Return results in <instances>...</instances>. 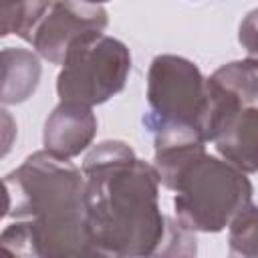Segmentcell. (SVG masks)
Returning a JSON list of instances; mask_svg holds the SVG:
<instances>
[{
    "mask_svg": "<svg viewBox=\"0 0 258 258\" xmlns=\"http://www.w3.org/2000/svg\"><path fill=\"white\" fill-rule=\"evenodd\" d=\"M85 218L97 256H191L194 230L159 210V173L131 145L109 139L85 161Z\"/></svg>",
    "mask_w": 258,
    "mask_h": 258,
    "instance_id": "cell-1",
    "label": "cell"
},
{
    "mask_svg": "<svg viewBox=\"0 0 258 258\" xmlns=\"http://www.w3.org/2000/svg\"><path fill=\"white\" fill-rule=\"evenodd\" d=\"M0 244L14 256H97L85 218V173L48 149L34 151L4 177Z\"/></svg>",
    "mask_w": 258,
    "mask_h": 258,
    "instance_id": "cell-2",
    "label": "cell"
},
{
    "mask_svg": "<svg viewBox=\"0 0 258 258\" xmlns=\"http://www.w3.org/2000/svg\"><path fill=\"white\" fill-rule=\"evenodd\" d=\"M175 194L177 220L194 230L216 234L230 226L236 214L252 202V183L242 169L208 151L187 161L167 185Z\"/></svg>",
    "mask_w": 258,
    "mask_h": 258,
    "instance_id": "cell-3",
    "label": "cell"
},
{
    "mask_svg": "<svg viewBox=\"0 0 258 258\" xmlns=\"http://www.w3.org/2000/svg\"><path fill=\"white\" fill-rule=\"evenodd\" d=\"M109 24L103 4L85 0H26L2 14V36L16 34L52 64H62L77 40Z\"/></svg>",
    "mask_w": 258,
    "mask_h": 258,
    "instance_id": "cell-4",
    "label": "cell"
},
{
    "mask_svg": "<svg viewBox=\"0 0 258 258\" xmlns=\"http://www.w3.org/2000/svg\"><path fill=\"white\" fill-rule=\"evenodd\" d=\"M131 73V52L125 42L105 32H91L69 50L56 77L60 101L103 105L123 91Z\"/></svg>",
    "mask_w": 258,
    "mask_h": 258,
    "instance_id": "cell-5",
    "label": "cell"
},
{
    "mask_svg": "<svg viewBox=\"0 0 258 258\" xmlns=\"http://www.w3.org/2000/svg\"><path fill=\"white\" fill-rule=\"evenodd\" d=\"M147 117L169 123L191 125L210 141L212 91L208 77L185 56L159 54L147 71Z\"/></svg>",
    "mask_w": 258,
    "mask_h": 258,
    "instance_id": "cell-6",
    "label": "cell"
},
{
    "mask_svg": "<svg viewBox=\"0 0 258 258\" xmlns=\"http://www.w3.org/2000/svg\"><path fill=\"white\" fill-rule=\"evenodd\" d=\"M97 135V115L93 107L73 101H60L44 121V149L58 157L73 159L81 155Z\"/></svg>",
    "mask_w": 258,
    "mask_h": 258,
    "instance_id": "cell-7",
    "label": "cell"
},
{
    "mask_svg": "<svg viewBox=\"0 0 258 258\" xmlns=\"http://www.w3.org/2000/svg\"><path fill=\"white\" fill-rule=\"evenodd\" d=\"M216 151L244 173L258 171V107L246 105L234 111L218 129Z\"/></svg>",
    "mask_w": 258,
    "mask_h": 258,
    "instance_id": "cell-8",
    "label": "cell"
},
{
    "mask_svg": "<svg viewBox=\"0 0 258 258\" xmlns=\"http://www.w3.org/2000/svg\"><path fill=\"white\" fill-rule=\"evenodd\" d=\"M40 60L34 50L6 46L2 50V103H24L38 87Z\"/></svg>",
    "mask_w": 258,
    "mask_h": 258,
    "instance_id": "cell-9",
    "label": "cell"
},
{
    "mask_svg": "<svg viewBox=\"0 0 258 258\" xmlns=\"http://www.w3.org/2000/svg\"><path fill=\"white\" fill-rule=\"evenodd\" d=\"M212 79L244 107L258 101V56L226 62L212 73Z\"/></svg>",
    "mask_w": 258,
    "mask_h": 258,
    "instance_id": "cell-10",
    "label": "cell"
},
{
    "mask_svg": "<svg viewBox=\"0 0 258 258\" xmlns=\"http://www.w3.org/2000/svg\"><path fill=\"white\" fill-rule=\"evenodd\" d=\"M230 256L258 258V206L246 204L228 226Z\"/></svg>",
    "mask_w": 258,
    "mask_h": 258,
    "instance_id": "cell-11",
    "label": "cell"
},
{
    "mask_svg": "<svg viewBox=\"0 0 258 258\" xmlns=\"http://www.w3.org/2000/svg\"><path fill=\"white\" fill-rule=\"evenodd\" d=\"M238 40L250 56H258V8L250 10L238 28Z\"/></svg>",
    "mask_w": 258,
    "mask_h": 258,
    "instance_id": "cell-12",
    "label": "cell"
},
{
    "mask_svg": "<svg viewBox=\"0 0 258 258\" xmlns=\"http://www.w3.org/2000/svg\"><path fill=\"white\" fill-rule=\"evenodd\" d=\"M24 2H26V0H2V14L16 10V8H18V6H22Z\"/></svg>",
    "mask_w": 258,
    "mask_h": 258,
    "instance_id": "cell-13",
    "label": "cell"
},
{
    "mask_svg": "<svg viewBox=\"0 0 258 258\" xmlns=\"http://www.w3.org/2000/svg\"><path fill=\"white\" fill-rule=\"evenodd\" d=\"M85 2H91V4H105V2H109V0H85Z\"/></svg>",
    "mask_w": 258,
    "mask_h": 258,
    "instance_id": "cell-14",
    "label": "cell"
}]
</instances>
